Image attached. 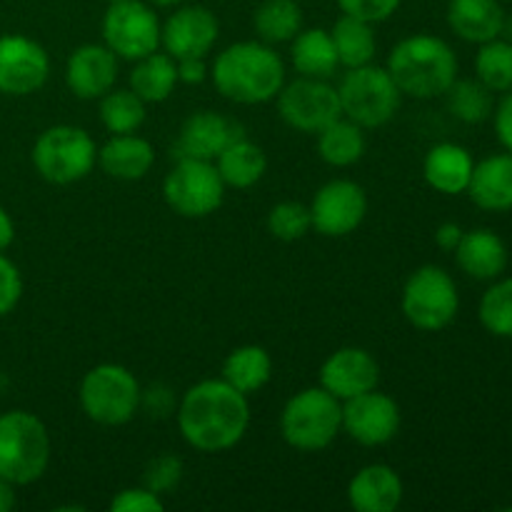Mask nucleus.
I'll use <instances>...</instances> for the list:
<instances>
[{
  "instance_id": "nucleus-1",
  "label": "nucleus",
  "mask_w": 512,
  "mask_h": 512,
  "mask_svg": "<svg viewBox=\"0 0 512 512\" xmlns=\"http://www.w3.org/2000/svg\"><path fill=\"white\" fill-rule=\"evenodd\" d=\"M178 428L185 443L200 453H225L250 428L248 395L218 380H200L185 390L178 405Z\"/></svg>"
},
{
  "instance_id": "nucleus-2",
  "label": "nucleus",
  "mask_w": 512,
  "mask_h": 512,
  "mask_svg": "<svg viewBox=\"0 0 512 512\" xmlns=\"http://www.w3.org/2000/svg\"><path fill=\"white\" fill-rule=\"evenodd\" d=\"M210 78L215 90L233 103H270L285 85V63L273 45L263 40H240L218 53Z\"/></svg>"
},
{
  "instance_id": "nucleus-3",
  "label": "nucleus",
  "mask_w": 512,
  "mask_h": 512,
  "mask_svg": "<svg viewBox=\"0 0 512 512\" xmlns=\"http://www.w3.org/2000/svg\"><path fill=\"white\" fill-rule=\"evenodd\" d=\"M385 70L408 98H440L458 78V55L438 35L418 33L390 50Z\"/></svg>"
},
{
  "instance_id": "nucleus-4",
  "label": "nucleus",
  "mask_w": 512,
  "mask_h": 512,
  "mask_svg": "<svg viewBox=\"0 0 512 512\" xmlns=\"http://www.w3.org/2000/svg\"><path fill=\"white\" fill-rule=\"evenodd\" d=\"M50 450V433L38 415L28 410L0 415V478L15 488L35 483L48 470Z\"/></svg>"
},
{
  "instance_id": "nucleus-5",
  "label": "nucleus",
  "mask_w": 512,
  "mask_h": 512,
  "mask_svg": "<svg viewBox=\"0 0 512 512\" xmlns=\"http://www.w3.org/2000/svg\"><path fill=\"white\" fill-rule=\"evenodd\" d=\"M283 440L303 453L330 448L343 433V403L325 388H305L285 403L280 413Z\"/></svg>"
},
{
  "instance_id": "nucleus-6",
  "label": "nucleus",
  "mask_w": 512,
  "mask_h": 512,
  "mask_svg": "<svg viewBox=\"0 0 512 512\" xmlns=\"http://www.w3.org/2000/svg\"><path fill=\"white\" fill-rule=\"evenodd\" d=\"M78 400L83 413L98 425H125L138 415L143 390L128 368L103 363L90 368L80 380Z\"/></svg>"
},
{
  "instance_id": "nucleus-7",
  "label": "nucleus",
  "mask_w": 512,
  "mask_h": 512,
  "mask_svg": "<svg viewBox=\"0 0 512 512\" xmlns=\"http://www.w3.org/2000/svg\"><path fill=\"white\" fill-rule=\"evenodd\" d=\"M338 98L343 115L360 128H383L395 118L403 93L385 68L368 63L348 68L338 85Z\"/></svg>"
},
{
  "instance_id": "nucleus-8",
  "label": "nucleus",
  "mask_w": 512,
  "mask_h": 512,
  "mask_svg": "<svg viewBox=\"0 0 512 512\" xmlns=\"http://www.w3.org/2000/svg\"><path fill=\"white\" fill-rule=\"evenodd\" d=\"M405 320L423 333L445 330L460 310V293L453 275L440 265H423L403 285L400 298Z\"/></svg>"
},
{
  "instance_id": "nucleus-9",
  "label": "nucleus",
  "mask_w": 512,
  "mask_h": 512,
  "mask_svg": "<svg viewBox=\"0 0 512 512\" xmlns=\"http://www.w3.org/2000/svg\"><path fill=\"white\" fill-rule=\"evenodd\" d=\"M98 163V145L78 125H53L33 145V165L43 180L70 185L83 180Z\"/></svg>"
},
{
  "instance_id": "nucleus-10",
  "label": "nucleus",
  "mask_w": 512,
  "mask_h": 512,
  "mask_svg": "<svg viewBox=\"0 0 512 512\" xmlns=\"http://www.w3.org/2000/svg\"><path fill=\"white\" fill-rule=\"evenodd\" d=\"M163 198L183 218H208L223 205L225 183L213 160L178 158L163 180Z\"/></svg>"
},
{
  "instance_id": "nucleus-11",
  "label": "nucleus",
  "mask_w": 512,
  "mask_h": 512,
  "mask_svg": "<svg viewBox=\"0 0 512 512\" xmlns=\"http://www.w3.org/2000/svg\"><path fill=\"white\" fill-rule=\"evenodd\" d=\"M160 20L150 5L140 0L110 3L103 15V40L118 58L140 60L160 48Z\"/></svg>"
},
{
  "instance_id": "nucleus-12",
  "label": "nucleus",
  "mask_w": 512,
  "mask_h": 512,
  "mask_svg": "<svg viewBox=\"0 0 512 512\" xmlns=\"http://www.w3.org/2000/svg\"><path fill=\"white\" fill-rule=\"evenodd\" d=\"M275 100H278V113L283 123L298 133L318 135L325 125L343 115L338 88L320 78L300 75L293 83H285Z\"/></svg>"
},
{
  "instance_id": "nucleus-13",
  "label": "nucleus",
  "mask_w": 512,
  "mask_h": 512,
  "mask_svg": "<svg viewBox=\"0 0 512 512\" xmlns=\"http://www.w3.org/2000/svg\"><path fill=\"white\" fill-rule=\"evenodd\" d=\"M310 208L313 228L325 238H345L363 225L368 195L355 180H330L315 193Z\"/></svg>"
},
{
  "instance_id": "nucleus-14",
  "label": "nucleus",
  "mask_w": 512,
  "mask_h": 512,
  "mask_svg": "<svg viewBox=\"0 0 512 512\" xmlns=\"http://www.w3.org/2000/svg\"><path fill=\"white\" fill-rule=\"evenodd\" d=\"M48 75L50 58L43 45L18 33L0 35V93L13 98L38 93Z\"/></svg>"
},
{
  "instance_id": "nucleus-15",
  "label": "nucleus",
  "mask_w": 512,
  "mask_h": 512,
  "mask_svg": "<svg viewBox=\"0 0 512 512\" xmlns=\"http://www.w3.org/2000/svg\"><path fill=\"white\" fill-rule=\"evenodd\" d=\"M400 405L378 388L343 403V430L365 448L388 445L400 430Z\"/></svg>"
},
{
  "instance_id": "nucleus-16",
  "label": "nucleus",
  "mask_w": 512,
  "mask_h": 512,
  "mask_svg": "<svg viewBox=\"0 0 512 512\" xmlns=\"http://www.w3.org/2000/svg\"><path fill=\"white\" fill-rule=\"evenodd\" d=\"M220 35V23L205 5L178 8L160 28V45L170 58H205Z\"/></svg>"
},
{
  "instance_id": "nucleus-17",
  "label": "nucleus",
  "mask_w": 512,
  "mask_h": 512,
  "mask_svg": "<svg viewBox=\"0 0 512 512\" xmlns=\"http://www.w3.org/2000/svg\"><path fill=\"white\" fill-rule=\"evenodd\" d=\"M380 383V365L368 350L340 348L320 365V388L328 390L340 403L375 390Z\"/></svg>"
},
{
  "instance_id": "nucleus-18",
  "label": "nucleus",
  "mask_w": 512,
  "mask_h": 512,
  "mask_svg": "<svg viewBox=\"0 0 512 512\" xmlns=\"http://www.w3.org/2000/svg\"><path fill=\"white\" fill-rule=\"evenodd\" d=\"M118 80V55L105 43H85L65 63V85L80 100H100Z\"/></svg>"
},
{
  "instance_id": "nucleus-19",
  "label": "nucleus",
  "mask_w": 512,
  "mask_h": 512,
  "mask_svg": "<svg viewBox=\"0 0 512 512\" xmlns=\"http://www.w3.org/2000/svg\"><path fill=\"white\" fill-rule=\"evenodd\" d=\"M233 138H238L233 120L215 110H198L180 125L175 153L178 158L215 160Z\"/></svg>"
},
{
  "instance_id": "nucleus-20",
  "label": "nucleus",
  "mask_w": 512,
  "mask_h": 512,
  "mask_svg": "<svg viewBox=\"0 0 512 512\" xmlns=\"http://www.w3.org/2000/svg\"><path fill=\"white\" fill-rule=\"evenodd\" d=\"M403 495V480L385 463L365 465L348 483V503L358 512H393L403 503Z\"/></svg>"
},
{
  "instance_id": "nucleus-21",
  "label": "nucleus",
  "mask_w": 512,
  "mask_h": 512,
  "mask_svg": "<svg viewBox=\"0 0 512 512\" xmlns=\"http://www.w3.org/2000/svg\"><path fill=\"white\" fill-rule=\"evenodd\" d=\"M455 260L468 278L493 283L508 268V245L490 228L465 230L455 248Z\"/></svg>"
},
{
  "instance_id": "nucleus-22",
  "label": "nucleus",
  "mask_w": 512,
  "mask_h": 512,
  "mask_svg": "<svg viewBox=\"0 0 512 512\" xmlns=\"http://www.w3.org/2000/svg\"><path fill=\"white\" fill-rule=\"evenodd\" d=\"M465 193L480 210H488V213L512 210V153L505 150V153L488 155L475 163Z\"/></svg>"
},
{
  "instance_id": "nucleus-23",
  "label": "nucleus",
  "mask_w": 512,
  "mask_h": 512,
  "mask_svg": "<svg viewBox=\"0 0 512 512\" xmlns=\"http://www.w3.org/2000/svg\"><path fill=\"white\" fill-rule=\"evenodd\" d=\"M475 160L468 148L458 143H438L423 160L425 183L443 195H460L468 190Z\"/></svg>"
},
{
  "instance_id": "nucleus-24",
  "label": "nucleus",
  "mask_w": 512,
  "mask_h": 512,
  "mask_svg": "<svg viewBox=\"0 0 512 512\" xmlns=\"http://www.w3.org/2000/svg\"><path fill=\"white\" fill-rule=\"evenodd\" d=\"M505 10L500 0H450L448 25L465 43H488L500 38Z\"/></svg>"
},
{
  "instance_id": "nucleus-25",
  "label": "nucleus",
  "mask_w": 512,
  "mask_h": 512,
  "mask_svg": "<svg viewBox=\"0 0 512 512\" xmlns=\"http://www.w3.org/2000/svg\"><path fill=\"white\" fill-rule=\"evenodd\" d=\"M155 163L153 145L135 133L113 135L103 148H98V165L105 175L115 180H140L150 173Z\"/></svg>"
},
{
  "instance_id": "nucleus-26",
  "label": "nucleus",
  "mask_w": 512,
  "mask_h": 512,
  "mask_svg": "<svg viewBox=\"0 0 512 512\" xmlns=\"http://www.w3.org/2000/svg\"><path fill=\"white\" fill-rule=\"evenodd\" d=\"M215 168H218L220 178H223L225 188H253L255 183H260L268 170V158H265V150L260 145H255L253 140L238 138L230 140L223 148V153L213 160Z\"/></svg>"
},
{
  "instance_id": "nucleus-27",
  "label": "nucleus",
  "mask_w": 512,
  "mask_h": 512,
  "mask_svg": "<svg viewBox=\"0 0 512 512\" xmlns=\"http://www.w3.org/2000/svg\"><path fill=\"white\" fill-rule=\"evenodd\" d=\"M290 60H293V68L303 78L330 80L335 70L340 68L338 50H335L333 38H330V30L323 28L300 30L290 40Z\"/></svg>"
},
{
  "instance_id": "nucleus-28",
  "label": "nucleus",
  "mask_w": 512,
  "mask_h": 512,
  "mask_svg": "<svg viewBox=\"0 0 512 512\" xmlns=\"http://www.w3.org/2000/svg\"><path fill=\"white\" fill-rule=\"evenodd\" d=\"M178 85V65L168 53H150L135 60L130 70V90L145 103H163Z\"/></svg>"
},
{
  "instance_id": "nucleus-29",
  "label": "nucleus",
  "mask_w": 512,
  "mask_h": 512,
  "mask_svg": "<svg viewBox=\"0 0 512 512\" xmlns=\"http://www.w3.org/2000/svg\"><path fill=\"white\" fill-rule=\"evenodd\" d=\"M273 378V358L260 345H240L225 358L223 380L245 395L263 390Z\"/></svg>"
},
{
  "instance_id": "nucleus-30",
  "label": "nucleus",
  "mask_w": 512,
  "mask_h": 512,
  "mask_svg": "<svg viewBox=\"0 0 512 512\" xmlns=\"http://www.w3.org/2000/svg\"><path fill=\"white\" fill-rule=\"evenodd\" d=\"M330 38L338 50L340 65H345V68H360V65L373 63L375 53H378L373 23L353 18V15H340L330 30Z\"/></svg>"
},
{
  "instance_id": "nucleus-31",
  "label": "nucleus",
  "mask_w": 512,
  "mask_h": 512,
  "mask_svg": "<svg viewBox=\"0 0 512 512\" xmlns=\"http://www.w3.org/2000/svg\"><path fill=\"white\" fill-rule=\"evenodd\" d=\"M365 133L358 123L340 115L318 133V153L333 168H348L365 155Z\"/></svg>"
},
{
  "instance_id": "nucleus-32",
  "label": "nucleus",
  "mask_w": 512,
  "mask_h": 512,
  "mask_svg": "<svg viewBox=\"0 0 512 512\" xmlns=\"http://www.w3.org/2000/svg\"><path fill=\"white\" fill-rule=\"evenodd\" d=\"M253 25L263 43H290L303 30V10L295 0H265L255 10Z\"/></svg>"
},
{
  "instance_id": "nucleus-33",
  "label": "nucleus",
  "mask_w": 512,
  "mask_h": 512,
  "mask_svg": "<svg viewBox=\"0 0 512 512\" xmlns=\"http://www.w3.org/2000/svg\"><path fill=\"white\" fill-rule=\"evenodd\" d=\"M445 100H448L450 115L460 123L478 125L493 118V90L485 88L478 78H455V83L445 90Z\"/></svg>"
},
{
  "instance_id": "nucleus-34",
  "label": "nucleus",
  "mask_w": 512,
  "mask_h": 512,
  "mask_svg": "<svg viewBox=\"0 0 512 512\" xmlns=\"http://www.w3.org/2000/svg\"><path fill=\"white\" fill-rule=\"evenodd\" d=\"M145 105L130 88H113L100 98V123L110 135L138 133L148 115Z\"/></svg>"
},
{
  "instance_id": "nucleus-35",
  "label": "nucleus",
  "mask_w": 512,
  "mask_h": 512,
  "mask_svg": "<svg viewBox=\"0 0 512 512\" xmlns=\"http://www.w3.org/2000/svg\"><path fill=\"white\" fill-rule=\"evenodd\" d=\"M475 78L493 93L512 90V43L505 38L480 43L475 53Z\"/></svg>"
},
{
  "instance_id": "nucleus-36",
  "label": "nucleus",
  "mask_w": 512,
  "mask_h": 512,
  "mask_svg": "<svg viewBox=\"0 0 512 512\" xmlns=\"http://www.w3.org/2000/svg\"><path fill=\"white\" fill-rule=\"evenodd\" d=\"M478 318L490 335L512 340V278L493 280L480 298Z\"/></svg>"
},
{
  "instance_id": "nucleus-37",
  "label": "nucleus",
  "mask_w": 512,
  "mask_h": 512,
  "mask_svg": "<svg viewBox=\"0 0 512 512\" xmlns=\"http://www.w3.org/2000/svg\"><path fill=\"white\" fill-rule=\"evenodd\" d=\"M268 230L275 240H283V243H295V240L305 238L313 230L310 208L295 203V200L273 205L268 213Z\"/></svg>"
},
{
  "instance_id": "nucleus-38",
  "label": "nucleus",
  "mask_w": 512,
  "mask_h": 512,
  "mask_svg": "<svg viewBox=\"0 0 512 512\" xmlns=\"http://www.w3.org/2000/svg\"><path fill=\"white\" fill-rule=\"evenodd\" d=\"M180 478H183V463H180V458H175V455H160V458L150 460V465L145 468L143 483L155 495H165L173 488H178Z\"/></svg>"
},
{
  "instance_id": "nucleus-39",
  "label": "nucleus",
  "mask_w": 512,
  "mask_h": 512,
  "mask_svg": "<svg viewBox=\"0 0 512 512\" xmlns=\"http://www.w3.org/2000/svg\"><path fill=\"white\" fill-rule=\"evenodd\" d=\"M23 298V278L20 270L8 255L0 253V318L13 313Z\"/></svg>"
},
{
  "instance_id": "nucleus-40",
  "label": "nucleus",
  "mask_w": 512,
  "mask_h": 512,
  "mask_svg": "<svg viewBox=\"0 0 512 512\" xmlns=\"http://www.w3.org/2000/svg\"><path fill=\"white\" fill-rule=\"evenodd\" d=\"M113 512H163L165 503L160 500V495H155L153 490L143 488H128L120 490L118 495L110 503Z\"/></svg>"
},
{
  "instance_id": "nucleus-41",
  "label": "nucleus",
  "mask_w": 512,
  "mask_h": 512,
  "mask_svg": "<svg viewBox=\"0 0 512 512\" xmlns=\"http://www.w3.org/2000/svg\"><path fill=\"white\" fill-rule=\"evenodd\" d=\"M340 10L353 18L368 20V23H383L395 10L400 8V0H338Z\"/></svg>"
},
{
  "instance_id": "nucleus-42",
  "label": "nucleus",
  "mask_w": 512,
  "mask_h": 512,
  "mask_svg": "<svg viewBox=\"0 0 512 512\" xmlns=\"http://www.w3.org/2000/svg\"><path fill=\"white\" fill-rule=\"evenodd\" d=\"M493 125H495V135H498L500 145H503L508 153H512V90L503 93V100L495 105Z\"/></svg>"
},
{
  "instance_id": "nucleus-43",
  "label": "nucleus",
  "mask_w": 512,
  "mask_h": 512,
  "mask_svg": "<svg viewBox=\"0 0 512 512\" xmlns=\"http://www.w3.org/2000/svg\"><path fill=\"white\" fill-rule=\"evenodd\" d=\"M175 65H178V83L198 85L210 75L205 58H180L175 60Z\"/></svg>"
},
{
  "instance_id": "nucleus-44",
  "label": "nucleus",
  "mask_w": 512,
  "mask_h": 512,
  "mask_svg": "<svg viewBox=\"0 0 512 512\" xmlns=\"http://www.w3.org/2000/svg\"><path fill=\"white\" fill-rule=\"evenodd\" d=\"M465 230L460 228L458 223H443L435 230V243H438L440 250H448V253H455L458 243L463 240Z\"/></svg>"
},
{
  "instance_id": "nucleus-45",
  "label": "nucleus",
  "mask_w": 512,
  "mask_h": 512,
  "mask_svg": "<svg viewBox=\"0 0 512 512\" xmlns=\"http://www.w3.org/2000/svg\"><path fill=\"white\" fill-rule=\"evenodd\" d=\"M15 240V223L13 218H10V213L5 208H0V253H5V250L13 245Z\"/></svg>"
},
{
  "instance_id": "nucleus-46",
  "label": "nucleus",
  "mask_w": 512,
  "mask_h": 512,
  "mask_svg": "<svg viewBox=\"0 0 512 512\" xmlns=\"http://www.w3.org/2000/svg\"><path fill=\"white\" fill-rule=\"evenodd\" d=\"M15 508V485L0 478V512H10Z\"/></svg>"
},
{
  "instance_id": "nucleus-47",
  "label": "nucleus",
  "mask_w": 512,
  "mask_h": 512,
  "mask_svg": "<svg viewBox=\"0 0 512 512\" xmlns=\"http://www.w3.org/2000/svg\"><path fill=\"white\" fill-rule=\"evenodd\" d=\"M500 38H505V40H508V43H512V13L505 15L503 33H500Z\"/></svg>"
},
{
  "instance_id": "nucleus-48",
  "label": "nucleus",
  "mask_w": 512,
  "mask_h": 512,
  "mask_svg": "<svg viewBox=\"0 0 512 512\" xmlns=\"http://www.w3.org/2000/svg\"><path fill=\"white\" fill-rule=\"evenodd\" d=\"M150 3L160 5V8H170V5H178V3H183V0H150Z\"/></svg>"
},
{
  "instance_id": "nucleus-49",
  "label": "nucleus",
  "mask_w": 512,
  "mask_h": 512,
  "mask_svg": "<svg viewBox=\"0 0 512 512\" xmlns=\"http://www.w3.org/2000/svg\"><path fill=\"white\" fill-rule=\"evenodd\" d=\"M108 3H118V0H108Z\"/></svg>"
}]
</instances>
